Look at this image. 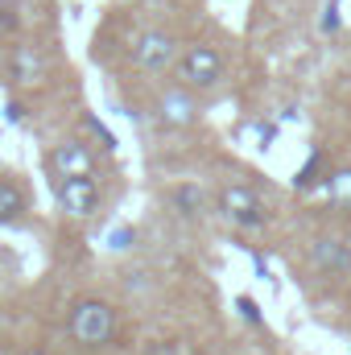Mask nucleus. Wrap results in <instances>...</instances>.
<instances>
[{
	"label": "nucleus",
	"mask_w": 351,
	"mask_h": 355,
	"mask_svg": "<svg viewBox=\"0 0 351 355\" xmlns=\"http://www.w3.org/2000/svg\"><path fill=\"white\" fill-rule=\"evenodd\" d=\"M215 211L232 223V227H244V232H257L268 223V207H264V198L252 190V186H244V182H228V186H219V194H215Z\"/></svg>",
	"instance_id": "nucleus-6"
},
{
	"label": "nucleus",
	"mask_w": 351,
	"mask_h": 355,
	"mask_svg": "<svg viewBox=\"0 0 351 355\" xmlns=\"http://www.w3.org/2000/svg\"><path fill=\"white\" fill-rule=\"evenodd\" d=\"M198 116H203V107H198V91L182 87V83H170V87H162L153 95V120L162 124V128H194L198 124Z\"/></svg>",
	"instance_id": "nucleus-8"
},
{
	"label": "nucleus",
	"mask_w": 351,
	"mask_h": 355,
	"mask_svg": "<svg viewBox=\"0 0 351 355\" xmlns=\"http://www.w3.org/2000/svg\"><path fill=\"white\" fill-rule=\"evenodd\" d=\"M310 265L323 277H351V240H343V236H314L310 240Z\"/></svg>",
	"instance_id": "nucleus-9"
},
{
	"label": "nucleus",
	"mask_w": 351,
	"mask_h": 355,
	"mask_svg": "<svg viewBox=\"0 0 351 355\" xmlns=\"http://www.w3.org/2000/svg\"><path fill=\"white\" fill-rule=\"evenodd\" d=\"M50 190H54V202L67 219L75 223H87L99 215L103 207V186L95 182V174H75V178H50Z\"/></svg>",
	"instance_id": "nucleus-3"
},
{
	"label": "nucleus",
	"mask_w": 351,
	"mask_h": 355,
	"mask_svg": "<svg viewBox=\"0 0 351 355\" xmlns=\"http://www.w3.org/2000/svg\"><path fill=\"white\" fill-rule=\"evenodd\" d=\"M174 79L182 87L207 95V91L223 87V79H228V58H223V50L211 46V42H182V54H178V62H174Z\"/></svg>",
	"instance_id": "nucleus-2"
},
{
	"label": "nucleus",
	"mask_w": 351,
	"mask_h": 355,
	"mask_svg": "<svg viewBox=\"0 0 351 355\" xmlns=\"http://www.w3.org/2000/svg\"><path fill=\"white\" fill-rule=\"evenodd\" d=\"M46 170L50 178H75V174H95L99 170V153H95V141L91 137H58L46 153Z\"/></svg>",
	"instance_id": "nucleus-7"
},
{
	"label": "nucleus",
	"mask_w": 351,
	"mask_h": 355,
	"mask_svg": "<svg viewBox=\"0 0 351 355\" xmlns=\"http://www.w3.org/2000/svg\"><path fill=\"white\" fill-rule=\"evenodd\" d=\"M17 355H50V352H46V347H37V343H29V347H21Z\"/></svg>",
	"instance_id": "nucleus-14"
},
{
	"label": "nucleus",
	"mask_w": 351,
	"mask_h": 355,
	"mask_svg": "<svg viewBox=\"0 0 351 355\" xmlns=\"http://www.w3.org/2000/svg\"><path fill=\"white\" fill-rule=\"evenodd\" d=\"M178 54H182V42H178L174 29L166 25H149L132 37V67L145 71V75H166L174 71Z\"/></svg>",
	"instance_id": "nucleus-4"
},
{
	"label": "nucleus",
	"mask_w": 351,
	"mask_h": 355,
	"mask_svg": "<svg viewBox=\"0 0 351 355\" xmlns=\"http://www.w3.org/2000/svg\"><path fill=\"white\" fill-rule=\"evenodd\" d=\"M83 128H87V137L99 145V149H103V153H116V137H112V132H108L95 116H83Z\"/></svg>",
	"instance_id": "nucleus-13"
},
{
	"label": "nucleus",
	"mask_w": 351,
	"mask_h": 355,
	"mask_svg": "<svg viewBox=\"0 0 351 355\" xmlns=\"http://www.w3.org/2000/svg\"><path fill=\"white\" fill-rule=\"evenodd\" d=\"M116 331H120V310L108 297L83 293V297H75L67 306V339L79 352H103V347H112Z\"/></svg>",
	"instance_id": "nucleus-1"
},
{
	"label": "nucleus",
	"mask_w": 351,
	"mask_h": 355,
	"mask_svg": "<svg viewBox=\"0 0 351 355\" xmlns=\"http://www.w3.org/2000/svg\"><path fill=\"white\" fill-rule=\"evenodd\" d=\"M4 71H8V83L17 91H37L50 83V54L42 42H29V37H17L8 46V58H4Z\"/></svg>",
	"instance_id": "nucleus-5"
},
{
	"label": "nucleus",
	"mask_w": 351,
	"mask_h": 355,
	"mask_svg": "<svg viewBox=\"0 0 351 355\" xmlns=\"http://www.w3.org/2000/svg\"><path fill=\"white\" fill-rule=\"evenodd\" d=\"M323 186H327V198L335 202V207H348L351 211V166H343V170H327V178H323Z\"/></svg>",
	"instance_id": "nucleus-11"
},
{
	"label": "nucleus",
	"mask_w": 351,
	"mask_h": 355,
	"mask_svg": "<svg viewBox=\"0 0 351 355\" xmlns=\"http://www.w3.org/2000/svg\"><path fill=\"white\" fill-rule=\"evenodd\" d=\"M170 198H174L178 215H186V219H198V215H203V202H207L198 186H178V190L170 194Z\"/></svg>",
	"instance_id": "nucleus-12"
},
{
	"label": "nucleus",
	"mask_w": 351,
	"mask_h": 355,
	"mask_svg": "<svg viewBox=\"0 0 351 355\" xmlns=\"http://www.w3.org/2000/svg\"><path fill=\"white\" fill-rule=\"evenodd\" d=\"M29 215V190L17 174H0V227H17Z\"/></svg>",
	"instance_id": "nucleus-10"
}]
</instances>
